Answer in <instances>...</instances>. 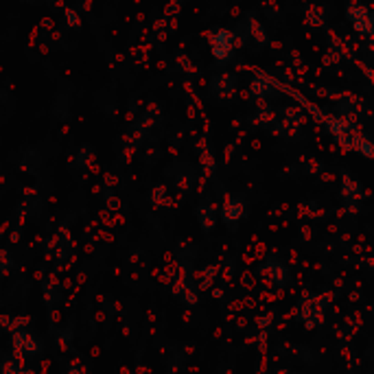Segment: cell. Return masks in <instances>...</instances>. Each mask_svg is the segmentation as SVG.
<instances>
[{
	"label": "cell",
	"mask_w": 374,
	"mask_h": 374,
	"mask_svg": "<svg viewBox=\"0 0 374 374\" xmlns=\"http://www.w3.org/2000/svg\"><path fill=\"white\" fill-rule=\"evenodd\" d=\"M213 35H217V37H213V55L219 59H226L232 49V35L228 31H219Z\"/></svg>",
	"instance_id": "obj_2"
},
{
	"label": "cell",
	"mask_w": 374,
	"mask_h": 374,
	"mask_svg": "<svg viewBox=\"0 0 374 374\" xmlns=\"http://www.w3.org/2000/svg\"><path fill=\"white\" fill-rule=\"evenodd\" d=\"M348 18H350V22H353V25H355L357 31L366 33V35L372 31L370 11H368L363 5H350V7H348Z\"/></svg>",
	"instance_id": "obj_1"
}]
</instances>
